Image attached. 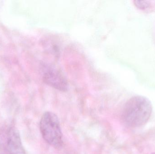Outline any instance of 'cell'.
I'll use <instances>...</instances> for the list:
<instances>
[{
	"label": "cell",
	"mask_w": 155,
	"mask_h": 154,
	"mask_svg": "<svg viewBox=\"0 0 155 154\" xmlns=\"http://www.w3.org/2000/svg\"><path fill=\"white\" fill-rule=\"evenodd\" d=\"M153 111L152 103L143 96L133 97L127 102L122 113L123 122L127 126L138 127L147 123Z\"/></svg>",
	"instance_id": "obj_1"
},
{
	"label": "cell",
	"mask_w": 155,
	"mask_h": 154,
	"mask_svg": "<svg viewBox=\"0 0 155 154\" xmlns=\"http://www.w3.org/2000/svg\"><path fill=\"white\" fill-rule=\"evenodd\" d=\"M40 127L44 139L48 144L55 148L61 147L63 143L62 133L59 118L55 114L45 113L40 121Z\"/></svg>",
	"instance_id": "obj_2"
},
{
	"label": "cell",
	"mask_w": 155,
	"mask_h": 154,
	"mask_svg": "<svg viewBox=\"0 0 155 154\" xmlns=\"http://www.w3.org/2000/svg\"><path fill=\"white\" fill-rule=\"evenodd\" d=\"M3 147L9 154H25L18 129L13 126L9 127L2 135Z\"/></svg>",
	"instance_id": "obj_3"
},
{
	"label": "cell",
	"mask_w": 155,
	"mask_h": 154,
	"mask_svg": "<svg viewBox=\"0 0 155 154\" xmlns=\"http://www.w3.org/2000/svg\"><path fill=\"white\" fill-rule=\"evenodd\" d=\"M43 80L47 85L61 91H66L68 89L66 80L58 71L54 69H49L45 72Z\"/></svg>",
	"instance_id": "obj_4"
},
{
	"label": "cell",
	"mask_w": 155,
	"mask_h": 154,
	"mask_svg": "<svg viewBox=\"0 0 155 154\" xmlns=\"http://www.w3.org/2000/svg\"><path fill=\"white\" fill-rule=\"evenodd\" d=\"M134 3L136 6L141 10H146L149 8L151 4L149 1H135Z\"/></svg>",
	"instance_id": "obj_5"
},
{
	"label": "cell",
	"mask_w": 155,
	"mask_h": 154,
	"mask_svg": "<svg viewBox=\"0 0 155 154\" xmlns=\"http://www.w3.org/2000/svg\"><path fill=\"white\" fill-rule=\"evenodd\" d=\"M155 154V153H152V154Z\"/></svg>",
	"instance_id": "obj_6"
},
{
	"label": "cell",
	"mask_w": 155,
	"mask_h": 154,
	"mask_svg": "<svg viewBox=\"0 0 155 154\" xmlns=\"http://www.w3.org/2000/svg\"><path fill=\"white\" fill-rule=\"evenodd\" d=\"M0 154H1V152H0Z\"/></svg>",
	"instance_id": "obj_7"
}]
</instances>
